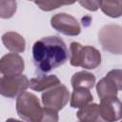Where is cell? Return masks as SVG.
Segmentation results:
<instances>
[{"label":"cell","mask_w":122,"mask_h":122,"mask_svg":"<svg viewBox=\"0 0 122 122\" xmlns=\"http://www.w3.org/2000/svg\"><path fill=\"white\" fill-rule=\"evenodd\" d=\"M2 42L6 49L13 52H23L26 48V41L22 35L14 31H8L2 35Z\"/></svg>","instance_id":"cell-10"},{"label":"cell","mask_w":122,"mask_h":122,"mask_svg":"<svg viewBox=\"0 0 122 122\" xmlns=\"http://www.w3.org/2000/svg\"><path fill=\"white\" fill-rule=\"evenodd\" d=\"M99 3H100V1H79V4L82 7H84L88 10H92V11H95L98 10Z\"/></svg>","instance_id":"cell-20"},{"label":"cell","mask_w":122,"mask_h":122,"mask_svg":"<svg viewBox=\"0 0 122 122\" xmlns=\"http://www.w3.org/2000/svg\"><path fill=\"white\" fill-rule=\"evenodd\" d=\"M61 84L58 77L54 74L40 75L30 80V88L36 92H44Z\"/></svg>","instance_id":"cell-12"},{"label":"cell","mask_w":122,"mask_h":122,"mask_svg":"<svg viewBox=\"0 0 122 122\" xmlns=\"http://www.w3.org/2000/svg\"><path fill=\"white\" fill-rule=\"evenodd\" d=\"M76 114L80 122H107L100 113L99 105L95 103H90L81 108Z\"/></svg>","instance_id":"cell-11"},{"label":"cell","mask_w":122,"mask_h":122,"mask_svg":"<svg viewBox=\"0 0 122 122\" xmlns=\"http://www.w3.org/2000/svg\"><path fill=\"white\" fill-rule=\"evenodd\" d=\"M92 100H93V97L90 90L85 88H76V89H73L72 91L70 105L71 108L81 109L87 106L88 104H90Z\"/></svg>","instance_id":"cell-13"},{"label":"cell","mask_w":122,"mask_h":122,"mask_svg":"<svg viewBox=\"0 0 122 122\" xmlns=\"http://www.w3.org/2000/svg\"><path fill=\"white\" fill-rule=\"evenodd\" d=\"M71 84L73 89L76 88H85L91 90L95 84V76L92 72L81 71L75 72L71 79Z\"/></svg>","instance_id":"cell-14"},{"label":"cell","mask_w":122,"mask_h":122,"mask_svg":"<svg viewBox=\"0 0 122 122\" xmlns=\"http://www.w3.org/2000/svg\"><path fill=\"white\" fill-rule=\"evenodd\" d=\"M99 8L106 15L112 18H117L122 15V1H100Z\"/></svg>","instance_id":"cell-16"},{"label":"cell","mask_w":122,"mask_h":122,"mask_svg":"<svg viewBox=\"0 0 122 122\" xmlns=\"http://www.w3.org/2000/svg\"><path fill=\"white\" fill-rule=\"evenodd\" d=\"M51 26L55 30L68 36H76L81 32V28L77 20L73 16L64 12L54 14L51 19Z\"/></svg>","instance_id":"cell-7"},{"label":"cell","mask_w":122,"mask_h":122,"mask_svg":"<svg viewBox=\"0 0 122 122\" xmlns=\"http://www.w3.org/2000/svg\"><path fill=\"white\" fill-rule=\"evenodd\" d=\"M96 92L99 98L103 99L107 97L116 96L118 90L114 83L108 76H105L96 84Z\"/></svg>","instance_id":"cell-15"},{"label":"cell","mask_w":122,"mask_h":122,"mask_svg":"<svg viewBox=\"0 0 122 122\" xmlns=\"http://www.w3.org/2000/svg\"><path fill=\"white\" fill-rule=\"evenodd\" d=\"M34 3L42 10H46V11L55 10L61 6H64V5L73 4V2H59V1H35Z\"/></svg>","instance_id":"cell-18"},{"label":"cell","mask_w":122,"mask_h":122,"mask_svg":"<svg viewBox=\"0 0 122 122\" xmlns=\"http://www.w3.org/2000/svg\"><path fill=\"white\" fill-rule=\"evenodd\" d=\"M35 67L42 72H49L66 63L69 51L65 42L58 36H47L37 40L32 46Z\"/></svg>","instance_id":"cell-1"},{"label":"cell","mask_w":122,"mask_h":122,"mask_svg":"<svg viewBox=\"0 0 122 122\" xmlns=\"http://www.w3.org/2000/svg\"><path fill=\"white\" fill-rule=\"evenodd\" d=\"M121 122H122V121H121Z\"/></svg>","instance_id":"cell-22"},{"label":"cell","mask_w":122,"mask_h":122,"mask_svg":"<svg viewBox=\"0 0 122 122\" xmlns=\"http://www.w3.org/2000/svg\"><path fill=\"white\" fill-rule=\"evenodd\" d=\"M106 76H108L114 83L118 91H122V70H112L106 74Z\"/></svg>","instance_id":"cell-19"},{"label":"cell","mask_w":122,"mask_h":122,"mask_svg":"<svg viewBox=\"0 0 122 122\" xmlns=\"http://www.w3.org/2000/svg\"><path fill=\"white\" fill-rule=\"evenodd\" d=\"M30 87V81L26 75H3L0 79V93L8 98H14Z\"/></svg>","instance_id":"cell-5"},{"label":"cell","mask_w":122,"mask_h":122,"mask_svg":"<svg viewBox=\"0 0 122 122\" xmlns=\"http://www.w3.org/2000/svg\"><path fill=\"white\" fill-rule=\"evenodd\" d=\"M17 3L16 1H0V17L7 19L13 16L16 11Z\"/></svg>","instance_id":"cell-17"},{"label":"cell","mask_w":122,"mask_h":122,"mask_svg":"<svg viewBox=\"0 0 122 122\" xmlns=\"http://www.w3.org/2000/svg\"><path fill=\"white\" fill-rule=\"evenodd\" d=\"M6 122H23L21 120H17V119H14V118H9L6 120Z\"/></svg>","instance_id":"cell-21"},{"label":"cell","mask_w":122,"mask_h":122,"mask_svg":"<svg viewBox=\"0 0 122 122\" xmlns=\"http://www.w3.org/2000/svg\"><path fill=\"white\" fill-rule=\"evenodd\" d=\"M101 63V53L92 46H82L78 42L70 45V64L73 67L92 70Z\"/></svg>","instance_id":"cell-2"},{"label":"cell","mask_w":122,"mask_h":122,"mask_svg":"<svg viewBox=\"0 0 122 122\" xmlns=\"http://www.w3.org/2000/svg\"><path fill=\"white\" fill-rule=\"evenodd\" d=\"M16 112L25 122H42L44 108L41 107L37 96L25 92L16 99Z\"/></svg>","instance_id":"cell-3"},{"label":"cell","mask_w":122,"mask_h":122,"mask_svg":"<svg viewBox=\"0 0 122 122\" xmlns=\"http://www.w3.org/2000/svg\"><path fill=\"white\" fill-rule=\"evenodd\" d=\"M98 40L104 51L112 54H122V26L105 25L98 32Z\"/></svg>","instance_id":"cell-4"},{"label":"cell","mask_w":122,"mask_h":122,"mask_svg":"<svg viewBox=\"0 0 122 122\" xmlns=\"http://www.w3.org/2000/svg\"><path fill=\"white\" fill-rule=\"evenodd\" d=\"M24 69L25 62L16 52L8 53L0 60V71L3 75H19Z\"/></svg>","instance_id":"cell-9"},{"label":"cell","mask_w":122,"mask_h":122,"mask_svg":"<svg viewBox=\"0 0 122 122\" xmlns=\"http://www.w3.org/2000/svg\"><path fill=\"white\" fill-rule=\"evenodd\" d=\"M69 90L63 84H59L42 93V103L44 107L56 112L62 110L69 102Z\"/></svg>","instance_id":"cell-6"},{"label":"cell","mask_w":122,"mask_h":122,"mask_svg":"<svg viewBox=\"0 0 122 122\" xmlns=\"http://www.w3.org/2000/svg\"><path fill=\"white\" fill-rule=\"evenodd\" d=\"M99 111L107 122H116L122 119V102L117 96L100 99Z\"/></svg>","instance_id":"cell-8"}]
</instances>
